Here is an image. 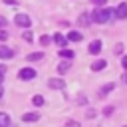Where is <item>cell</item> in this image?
I'll return each mask as SVG.
<instances>
[{
    "mask_svg": "<svg viewBox=\"0 0 127 127\" xmlns=\"http://www.w3.org/2000/svg\"><path fill=\"white\" fill-rule=\"evenodd\" d=\"M4 40H8V32L0 28V42H4Z\"/></svg>",
    "mask_w": 127,
    "mask_h": 127,
    "instance_id": "cell-21",
    "label": "cell"
},
{
    "mask_svg": "<svg viewBox=\"0 0 127 127\" xmlns=\"http://www.w3.org/2000/svg\"><path fill=\"white\" fill-rule=\"evenodd\" d=\"M111 16H113V10L111 8H103V6L95 8V12L91 14V18H93L95 24H107L111 20Z\"/></svg>",
    "mask_w": 127,
    "mask_h": 127,
    "instance_id": "cell-1",
    "label": "cell"
},
{
    "mask_svg": "<svg viewBox=\"0 0 127 127\" xmlns=\"http://www.w3.org/2000/svg\"><path fill=\"white\" fill-rule=\"evenodd\" d=\"M26 58H28V62H38V60L44 58V54H42V52H32V54H28Z\"/></svg>",
    "mask_w": 127,
    "mask_h": 127,
    "instance_id": "cell-16",
    "label": "cell"
},
{
    "mask_svg": "<svg viewBox=\"0 0 127 127\" xmlns=\"http://www.w3.org/2000/svg\"><path fill=\"white\" fill-rule=\"evenodd\" d=\"M18 77H20V79H34V77H36V69H34V67H22V69L18 71Z\"/></svg>",
    "mask_w": 127,
    "mask_h": 127,
    "instance_id": "cell-4",
    "label": "cell"
},
{
    "mask_svg": "<svg viewBox=\"0 0 127 127\" xmlns=\"http://www.w3.org/2000/svg\"><path fill=\"white\" fill-rule=\"evenodd\" d=\"M125 127H127V125H125Z\"/></svg>",
    "mask_w": 127,
    "mask_h": 127,
    "instance_id": "cell-32",
    "label": "cell"
},
{
    "mask_svg": "<svg viewBox=\"0 0 127 127\" xmlns=\"http://www.w3.org/2000/svg\"><path fill=\"white\" fill-rule=\"evenodd\" d=\"M60 56H62L64 60H73V56H75V54H73L71 50H65V48H62V50H60Z\"/></svg>",
    "mask_w": 127,
    "mask_h": 127,
    "instance_id": "cell-15",
    "label": "cell"
},
{
    "mask_svg": "<svg viewBox=\"0 0 127 127\" xmlns=\"http://www.w3.org/2000/svg\"><path fill=\"white\" fill-rule=\"evenodd\" d=\"M52 40H54V42H56L60 48H65V44H67V38H65V36H62V34H56Z\"/></svg>",
    "mask_w": 127,
    "mask_h": 127,
    "instance_id": "cell-13",
    "label": "cell"
},
{
    "mask_svg": "<svg viewBox=\"0 0 127 127\" xmlns=\"http://www.w3.org/2000/svg\"><path fill=\"white\" fill-rule=\"evenodd\" d=\"M99 52H101V40H93V42L89 44V54L97 56Z\"/></svg>",
    "mask_w": 127,
    "mask_h": 127,
    "instance_id": "cell-8",
    "label": "cell"
},
{
    "mask_svg": "<svg viewBox=\"0 0 127 127\" xmlns=\"http://www.w3.org/2000/svg\"><path fill=\"white\" fill-rule=\"evenodd\" d=\"M6 24H8V22H6V18H4V16H0V28H4Z\"/></svg>",
    "mask_w": 127,
    "mask_h": 127,
    "instance_id": "cell-27",
    "label": "cell"
},
{
    "mask_svg": "<svg viewBox=\"0 0 127 127\" xmlns=\"http://www.w3.org/2000/svg\"><path fill=\"white\" fill-rule=\"evenodd\" d=\"M2 95H4V87H0V97H2Z\"/></svg>",
    "mask_w": 127,
    "mask_h": 127,
    "instance_id": "cell-30",
    "label": "cell"
},
{
    "mask_svg": "<svg viewBox=\"0 0 127 127\" xmlns=\"http://www.w3.org/2000/svg\"><path fill=\"white\" fill-rule=\"evenodd\" d=\"M65 38H67V42H81V40H83V36H81L79 32H75V30H71Z\"/></svg>",
    "mask_w": 127,
    "mask_h": 127,
    "instance_id": "cell-11",
    "label": "cell"
},
{
    "mask_svg": "<svg viewBox=\"0 0 127 127\" xmlns=\"http://www.w3.org/2000/svg\"><path fill=\"white\" fill-rule=\"evenodd\" d=\"M115 52L121 54V52H123V44H117V46H115Z\"/></svg>",
    "mask_w": 127,
    "mask_h": 127,
    "instance_id": "cell-25",
    "label": "cell"
},
{
    "mask_svg": "<svg viewBox=\"0 0 127 127\" xmlns=\"http://www.w3.org/2000/svg\"><path fill=\"white\" fill-rule=\"evenodd\" d=\"M113 87H115V83H105V85L101 87V95H105V93H109V91H113Z\"/></svg>",
    "mask_w": 127,
    "mask_h": 127,
    "instance_id": "cell-18",
    "label": "cell"
},
{
    "mask_svg": "<svg viewBox=\"0 0 127 127\" xmlns=\"http://www.w3.org/2000/svg\"><path fill=\"white\" fill-rule=\"evenodd\" d=\"M22 38H24L26 42H34V36H32V32H28V30H26V32L22 34Z\"/></svg>",
    "mask_w": 127,
    "mask_h": 127,
    "instance_id": "cell-19",
    "label": "cell"
},
{
    "mask_svg": "<svg viewBox=\"0 0 127 127\" xmlns=\"http://www.w3.org/2000/svg\"><path fill=\"white\" fill-rule=\"evenodd\" d=\"M111 111H113V107H105L103 109V115H111Z\"/></svg>",
    "mask_w": 127,
    "mask_h": 127,
    "instance_id": "cell-26",
    "label": "cell"
},
{
    "mask_svg": "<svg viewBox=\"0 0 127 127\" xmlns=\"http://www.w3.org/2000/svg\"><path fill=\"white\" fill-rule=\"evenodd\" d=\"M48 85H50L52 89H64V87H65V81H64L62 77H52V79L48 81Z\"/></svg>",
    "mask_w": 127,
    "mask_h": 127,
    "instance_id": "cell-5",
    "label": "cell"
},
{
    "mask_svg": "<svg viewBox=\"0 0 127 127\" xmlns=\"http://www.w3.org/2000/svg\"><path fill=\"white\" fill-rule=\"evenodd\" d=\"M14 22H16V26H20V28H30V26H32V20H30L28 14H16V16H14Z\"/></svg>",
    "mask_w": 127,
    "mask_h": 127,
    "instance_id": "cell-2",
    "label": "cell"
},
{
    "mask_svg": "<svg viewBox=\"0 0 127 127\" xmlns=\"http://www.w3.org/2000/svg\"><path fill=\"white\" fill-rule=\"evenodd\" d=\"M0 127H10V115L0 111Z\"/></svg>",
    "mask_w": 127,
    "mask_h": 127,
    "instance_id": "cell-14",
    "label": "cell"
},
{
    "mask_svg": "<svg viewBox=\"0 0 127 127\" xmlns=\"http://www.w3.org/2000/svg\"><path fill=\"white\" fill-rule=\"evenodd\" d=\"M65 127H79V123H77V121H67Z\"/></svg>",
    "mask_w": 127,
    "mask_h": 127,
    "instance_id": "cell-23",
    "label": "cell"
},
{
    "mask_svg": "<svg viewBox=\"0 0 127 127\" xmlns=\"http://www.w3.org/2000/svg\"><path fill=\"white\" fill-rule=\"evenodd\" d=\"M2 77H4V75H0V81H2Z\"/></svg>",
    "mask_w": 127,
    "mask_h": 127,
    "instance_id": "cell-31",
    "label": "cell"
},
{
    "mask_svg": "<svg viewBox=\"0 0 127 127\" xmlns=\"http://www.w3.org/2000/svg\"><path fill=\"white\" fill-rule=\"evenodd\" d=\"M93 18L87 14V12H83V14H79V18H77V24L79 26H89V22H91Z\"/></svg>",
    "mask_w": 127,
    "mask_h": 127,
    "instance_id": "cell-10",
    "label": "cell"
},
{
    "mask_svg": "<svg viewBox=\"0 0 127 127\" xmlns=\"http://www.w3.org/2000/svg\"><path fill=\"white\" fill-rule=\"evenodd\" d=\"M69 69H71V62H69V60H64V62L58 64V73L64 75V73H67Z\"/></svg>",
    "mask_w": 127,
    "mask_h": 127,
    "instance_id": "cell-7",
    "label": "cell"
},
{
    "mask_svg": "<svg viewBox=\"0 0 127 127\" xmlns=\"http://www.w3.org/2000/svg\"><path fill=\"white\" fill-rule=\"evenodd\" d=\"M38 119H40L38 113H24V115H22V121H24V123H34V121H38Z\"/></svg>",
    "mask_w": 127,
    "mask_h": 127,
    "instance_id": "cell-12",
    "label": "cell"
},
{
    "mask_svg": "<svg viewBox=\"0 0 127 127\" xmlns=\"http://www.w3.org/2000/svg\"><path fill=\"white\" fill-rule=\"evenodd\" d=\"M6 73V65H0V75H4Z\"/></svg>",
    "mask_w": 127,
    "mask_h": 127,
    "instance_id": "cell-28",
    "label": "cell"
},
{
    "mask_svg": "<svg viewBox=\"0 0 127 127\" xmlns=\"http://www.w3.org/2000/svg\"><path fill=\"white\" fill-rule=\"evenodd\" d=\"M105 2H107V0H91L93 6H105Z\"/></svg>",
    "mask_w": 127,
    "mask_h": 127,
    "instance_id": "cell-22",
    "label": "cell"
},
{
    "mask_svg": "<svg viewBox=\"0 0 127 127\" xmlns=\"http://www.w3.org/2000/svg\"><path fill=\"white\" fill-rule=\"evenodd\" d=\"M50 42H52V38H50V36H40V44H42V46H48Z\"/></svg>",
    "mask_w": 127,
    "mask_h": 127,
    "instance_id": "cell-20",
    "label": "cell"
},
{
    "mask_svg": "<svg viewBox=\"0 0 127 127\" xmlns=\"http://www.w3.org/2000/svg\"><path fill=\"white\" fill-rule=\"evenodd\" d=\"M107 67V62L105 60H95L93 64H91V71H101V69H105Z\"/></svg>",
    "mask_w": 127,
    "mask_h": 127,
    "instance_id": "cell-9",
    "label": "cell"
},
{
    "mask_svg": "<svg viewBox=\"0 0 127 127\" xmlns=\"http://www.w3.org/2000/svg\"><path fill=\"white\" fill-rule=\"evenodd\" d=\"M14 58V50L8 46H0V60H10Z\"/></svg>",
    "mask_w": 127,
    "mask_h": 127,
    "instance_id": "cell-6",
    "label": "cell"
},
{
    "mask_svg": "<svg viewBox=\"0 0 127 127\" xmlns=\"http://www.w3.org/2000/svg\"><path fill=\"white\" fill-rule=\"evenodd\" d=\"M121 65H123V69H127V56L121 58Z\"/></svg>",
    "mask_w": 127,
    "mask_h": 127,
    "instance_id": "cell-24",
    "label": "cell"
},
{
    "mask_svg": "<svg viewBox=\"0 0 127 127\" xmlns=\"http://www.w3.org/2000/svg\"><path fill=\"white\" fill-rule=\"evenodd\" d=\"M32 105L42 107V105H44V97H42V95H34V97H32Z\"/></svg>",
    "mask_w": 127,
    "mask_h": 127,
    "instance_id": "cell-17",
    "label": "cell"
},
{
    "mask_svg": "<svg viewBox=\"0 0 127 127\" xmlns=\"http://www.w3.org/2000/svg\"><path fill=\"white\" fill-rule=\"evenodd\" d=\"M123 79H125V83H127V69H125V75H123Z\"/></svg>",
    "mask_w": 127,
    "mask_h": 127,
    "instance_id": "cell-29",
    "label": "cell"
},
{
    "mask_svg": "<svg viewBox=\"0 0 127 127\" xmlns=\"http://www.w3.org/2000/svg\"><path fill=\"white\" fill-rule=\"evenodd\" d=\"M113 16H115L117 20H127V4L123 2V4L115 6V8H113Z\"/></svg>",
    "mask_w": 127,
    "mask_h": 127,
    "instance_id": "cell-3",
    "label": "cell"
}]
</instances>
